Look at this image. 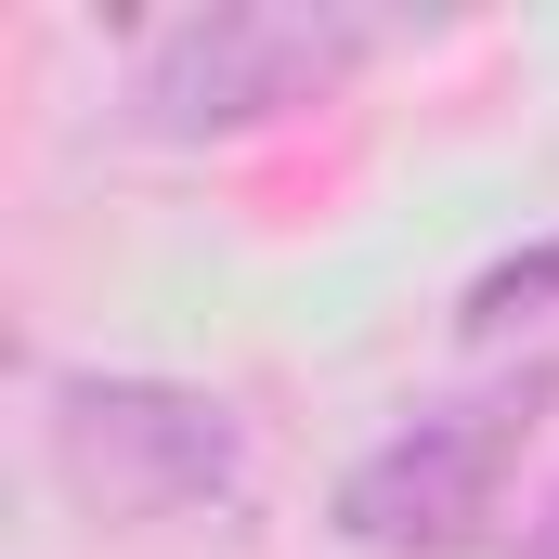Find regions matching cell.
Returning <instances> with one entry per match:
<instances>
[{
	"label": "cell",
	"mask_w": 559,
	"mask_h": 559,
	"mask_svg": "<svg viewBox=\"0 0 559 559\" xmlns=\"http://www.w3.org/2000/svg\"><path fill=\"white\" fill-rule=\"evenodd\" d=\"M235 468H248V442H235V404H209V391H169V378H66L52 391V481L92 521L209 508V495H235Z\"/></svg>",
	"instance_id": "3957f363"
},
{
	"label": "cell",
	"mask_w": 559,
	"mask_h": 559,
	"mask_svg": "<svg viewBox=\"0 0 559 559\" xmlns=\"http://www.w3.org/2000/svg\"><path fill=\"white\" fill-rule=\"evenodd\" d=\"M521 312H559V235L521 248V261H495V274L468 286V338H508Z\"/></svg>",
	"instance_id": "277c9868"
},
{
	"label": "cell",
	"mask_w": 559,
	"mask_h": 559,
	"mask_svg": "<svg viewBox=\"0 0 559 559\" xmlns=\"http://www.w3.org/2000/svg\"><path fill=\"white\" fill-rule=\"evenodd\" d=\"M365 52H378L365 13H325V0H222V13H182L143 52L131 105H143L156 143H209V131H261L286 105H325Z\"/></svg>",
	"instance_id": "6da1fadb"
},
{
	"label": "cell",
	"mask_w": 559,
	"mask_h": 559,
	"mask_svg": "<svg viewBox=\"0 0 559 559\" xmlns=\"http://www.w3.org/2000/svg\"><path fill=\"white\" fill-rule=\"evenodd\" d=\"M534 404H547V378L391 429L378 455H352L338 534L365 559H455V547H481V534H495V495H508V468H521V442H534Z\"/></svg>",
	"instance_id": "7a4b0ae2"
}]
</instances>
